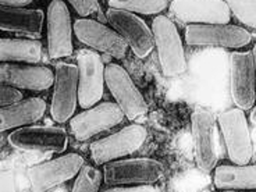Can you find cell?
I'll return each mask as SVG.
<instances>
[{
  "mask_svg": "<svg viewBox=\"0 0 256 192\" xmlns=\"http://www.w3.org/2000/svg\"><path fill=\"white\" fill-rule=\"evenodd\" d=\"M186 45L191 48H223L241 50L252 42L248 28L236 24H186L184 31Z\"/></svg>",
  "mask_w": 256,
  "mask_h": 192,
  "instance_id": "obj_5",
  "label": "cell"
},
{
  "mask_svg": "<svg viewBox=\"0 0 256 192\" xmlns=\"http://www.w3.org/2000/svg\"><path fill=\"white\" fill-rule=\"evenodd\" d=\"M74 21L64 0H52L46 10V45L52 60H63L74 53Z\"/></svg>",
  "mask_w": 256,
  "mask_h": 192,
  "instance_id": "obj_8",
  "label": "cell"
},
{
  "mask_svg": "<svg viewBox=\"0 0 256 192\" xmlns=\"http://www.w3.org/2000/svg\"><path fill=\"white\" fill-rule=\"evenodd\" d=\"M124 112L116 102H99L72 116L68 126L71 135L80 142L90 141L96 135L122 124Z\"/></svg>",
  "mask_w": 256,
  "mask_h": 192,
  "instance_id": "obj_9",
  "label": "cell"
},
{
  "mask_svg": "<svg viewBox=\"0 0 256 192\" xmlns=\"http://www.w3.org/2000/svg\"><path fill=\"white\" fill-rule=\"evenodd\" d=\"M230 95L245 112L256 104V76L252 50H232L230 54Z\"/></svg>",
  "mask_w": 256,
  "mask_h": 192,
  "instance_id": "obj_15",
  "label": "cell"
},
{
  "mask_svg": "<svg viewBox=\"0 0 256 192\" xmlns=\"http://www.w3.org/2000/svg\"><path fill=\"white\" fill-rule=\"evenodd\" d=\"M106 88L128 122H135L148 113V103L141 90L128 71L118 63L106 64Z\"/></svg>",
  "mask_w": 256,
  "mask_h": 192,
  "instance_id": "obj_12",
  "label": "cell"
},
{
  "mask_svg": "<svg viewBox=\"0 0 256 192\" xmlns=\"http://www.w3.org/2000/svg\"><path fill=\"white\" fill-rule=\"evenodd\" d=\"M106 18L109 26L127 42L128 48L136 58L145 60L150 56L154 49V32L138 14L109 7Z\"/></svg>",
  "mask_w": 256,
  "mask_h": 192,
  "instance_id": "obj_14",
  "label": "cell"
},
{
  "mask_svg": "<svg viewBox=\"0 0 256 192\" xmlns=\"http://www.w3.org/2000/svg\"><path fill=\"white\" fill-rule=\"evenodd\" d=\"M112 8L126 10L138 16H159L170 7L168 0H108Z\"/></svg>",
  "mask_w": 256,
  "mask_h": 192,
  "instance_id": "obj_23",
  "label": "cell"
},
{
  "mask_svg": "<svg viewBox=\"0 0 256 192\" xmlns=\"http://www.w3.org/2000/svg\"><path fill=\"white\" fill-rule=\"evenodd\" d=\"M78 66L67 62H58L54 66V82L52 86V118L64 124L70 122L80 106L78 98Z\"/></svg>",
  "mask_w": 256,
  "mask_h": 192,
  "instance_id": "obj_7",
  "label": "cell"
},
{
  "mask_svg": "<svg viewBox=\"0 0 256 192\" xmlns=\"http://www.w3.org/2000/svg\"><path fill=\"white\" fill-rule=\"evenodd\" d=\"M44 21L45 13L40 8L2 7L0 28L3 32H12L36 39L44 31Z\"/></svg>",
  "mask_w": 256,
  "mask_h": 192,
  "instance_id": "obj_20",
  "label": "cell"
},
{
  "mask_svg": "<svg viewBox=\"0 0 256 192\" xmlns=\"http://www.w3.org/2000/svg\"><path fill=\"white\" fill-rule=\"evenodd\" d=\"M8 144L24 152L64 154L68 146V134L58 126H26L13 130L7 138Z\"/></svg>",
  "mask_w": 256,
  "mask_h": 192,
  "instance_id": "obj_10",
  "label": "cell"
},
{
  "mask_svg": "<svg viewBox=\"0 0 256 192\" xmlns=\"http://www.w3.org/2000/svg\"><path fill=\"white\" fill-rule=\"evenodd\" d=\"M213 184L224 192L255 191L256 164H218L213 170Z\"/></svg>",
  "mask_w": 256,
  "mask_h": 192,
  "instance_id": "obj_21",
  "label": "cell"
},
{
  "mask_svg": "<svg viewBox=\"0 0 256 192\" xmlns=\"http://www.w3.org/2000/svg\"><path fill=\"white\" fill-rule=\"evenodd\" d=\"M218 122L231 163H250V160L255 158V148L245 110L237 106L224 110L218 114Z\"/></svg>",
  "mask_w": 256,
  "mask_h": 192,
  "instance_id": "obj_4",
  "label": "cell"
},
{
  "mask_svg": "<svg viewBox=\"0 0 256 192\" xmlns=\"http://www.w3.org/2000/svg\"><path fill=\"white\" fill-rule=\"evenodd\" d=\"M250 122L256 126V104L250 109Z\"/></svg>",
  "mask_w": 256,
  "mask_h": 192,
  "instance_id": "obj_30",
  "label": "cell"
},
{
  "mask_svg": "<svg viewBox=\"0 0 256 192\" xmlns=\"http://www.w3.org/2000/svg\"><path fill=\"white\" fill-rule=\"evenodd\" d=\"M78 98L80 108L88 109L103 99L106 88V66L95 50H82L78 54Z\"/></svg>",
  "mask_w": 256,
  "mask_h": 192,
  "instance_id": "obj_16",
  "label": "cell"
},
{
  "mask_svg": "<svg viewBox=\"0 0 256 192\" xmlns=\"http://www.w3.org/2000/svg\"><path fill=\"white\" fill-rule=\"evenodd\" d=\"M74 35L80 44L90 50L122 60L128 54L127 42L112 26L95 18L80 17L74 21Z\"/></svg>",
  "mask_w": 256,
  "mask_h": 192,
  "instance_id": "obj_13",
  "label": "cell"
},
{
  "mask_svg": "<svg viewBox=\"0 0 256 192\" xmlns=\"http://www.w3.org/2000/svg\"><path fill=\"white\" fill-rule=\"evenodd\" d=\"M0 82L18 90L42 92L50 90L54 82V70L40 64H0Z\"/></svg>",
  "mask_w": 256,
  "mask_h": 192,
  "instance_id": "obj_18",
  "label": "cell"
},
{
  "mask_svg": "<svg viewBox=\"0 0 256 192\" xmlns=\"http://www.w3.org/2000/svg\"><path fill=\"white\" fill-rule=\"evenodd\" d=\"M241 26L256 31V0H224Z\"/></svg>",
  "mask_w": 256,
  "mask_h": 192,
  "instance_id": "obj_25",
  "label": "cell"
},
{
  "mask_svg": "<svg viewBox=\"0 0 256 192\" xmlns=\"http://www.w3.org/2000/svg\"><path fill=\"white\" fill-rule=\"evenodd\" d=\"M102 184H104V174L103 168L100 170L98 164H88L85 163L80 170L77 177L74 178V184L71 191L72 192H96L100 190Z\"/></svg>",
  "mask_w": 256,
  "mask_h": 192,
  "instance_id": "obj_24",
  "label": "cell"
},
{
  "mask_svg": "<svg viewBox=\"0 0 256 192\" xmlns=\"http://www.w3.org/2000/svg\"><path fill=\"white\" fill-rule=\"evenodd\" d=\"M34 0H0V6L2 7H26L31 4Z\"/></svg>",
  "mask_w": 256,
  "mask_h": 192,
  "instance_id": "obj_29",
  "label": "cell"
},
{
  "mask_svg": "<svg viewBox=\"0 0 256 192\" xmlns=\"http://www.w3.org/2000/svg\"><path fill=\"white\" fill-rule=\"evenodd\" d=\"M150 28L162 74L167 78L182 76L188 68V60L184 40L176 22L164 14H159L154 18Z\"/></svg>",
  "mask_w": 256,
  "mask_h": 192,
  "instance_id": "obj_1",
  "label": "cell"
},
{
  "mask_svg": "<svg viewBox=\"0 0 256 192\" xmlns=\"http://www.w3.org/2000/svg\"><path fill=\"white\" fill-rule=\"evenodd\" d=\"M48 103L42 98H26L20 102L2 108L0 110V130L2 132L32 126L40 122L46 114Z\"/></svg>",
  "mask_w": 256,
  "mask_h": 192,
  "instance_id": "obj_19",
  "label": "cell"
},
{
  "mask_svg": "<svg viewBox=\"0 0 256 192\" xmlns=\"http://www.w3.org/2000/svg\"><path fill=\"white\" fill-rule=\"evenodd\" d=\"M84 164L85 158L82 154L68 152L30 167L26 174L34 191H52V188L76 178Z\"/></svg>",
  "mask_w": 256,
  "mask_h": 192,
  "instance_id": "obj_11",
  "label": "cell"
},
{
  "mask_svg": "<svg viewBox=\"0 0 256 192\" xmlns=\"http://www.w3.org/2000/svg\"><path fill=\"white\" fill-rule=\"evenodd\" d=\"M67 3L72 7V10L80 17H85V18L98 17L102 12L99 0H67Z\"/></svg>",
  "mask_w": 256,
  "mask_h": 192,
  "instance_id": "obj_26",
  "label": "cell"
},
{
  "mask_svg": "<svg viewBox=\"0 0 256 192\" xmlns=\"http://www.w3.org/2000/svg\"><path fill=\"white\" fill-rule=\"evenodd\" d=\"M255 158H256V156H255Z\"/></svg>",
  "mask_w": 256,
  "mask_h": 192,
  "instance_id": "obj_32",
  "label": "cell"
},
{
  "mask_svg": "<svg viewBox=\"0 0 256 192\" xmlns=\"http://www.w3.org/2000/svg\"><path fill=\"white\" fill-rule=\"evenodd\" d=\"M168 10L186 24H228L232 17L224 0H173Z\"/></svg>",
  "mask_w": 256,
  "mask_h": 192,
  "instance_id": "obj_17",
  "label": "cell"
},
{
  "mask_svg": "<svg viewBox=\"0 0 256 192\" xmlns=\"http://www.w3.org/2000/svg\"><path fill=\"white\" fill-rule=\"evenodd\" d=\"M44 54V45L39 39L7 38L0 39L2 63L39 64Z\"/></svg>",
  "mask_w": 256,
  "mask_h": 192,
  "instance_id": "obj_22",
  "label": "cell"
},
{
  "mask_svg": "<svg viewBox=\"0 0 256 192\" xmlns=\"http://www.w3.org/2000/svg\"><path fill=\"white\" fill-rule=\"evenodd\" d=\"M104 186H140L154 184L163 178L166 167L152 158H122L103 166Z\"/></svg>",
  "mask_w": 256,
  "mask_h": 192,
  "instance_id": "obj_3",
  "label": "cell"
},
{
  "mask_svg": "<svg viewBox=\"0 0 256 192\" xmlns=\"http://www.w3.org/2000/svg\"><path fill=\"white\" fill-rule=\"evenodd\" d=\"M252 54H254V66H255V76H256V42L252 48Z\"/></svg>",
  "mask_w": 256,
  "mask_h": 192,
  "instance_id": "obj_31",
  "label": "cell"
},
{
  "mask_svg": "<svg viewBox=\"0 0 256 192\" xmlns=\"http://www.w3.org/2000/svg\"><path fill=\"white\" fill-rule=\"evenodd\" d=\"M104 191L113 192H149V191H159L154 188V184H140V186H109V190Z\"/></svg>",
  "mask_w": 256,
  "mask_h": 192,
  "instance_id": "obj_28",
  "label": "cell"
},
{
  "mask_svg": "<svg viewBox=\"0 0 256 192\" xmlns=\"http://www.w3.org/2000/svg\"><path fill=\"white\" fill-rule=\"evenodd\" d=\"M194 159L200 172L212 173L220 159V128L210 110L196 108L191 114Z\"/></svg>",
  "mask_w": 256,
  "mask_h": 192,
  "instance_id": "obj_2",
  "label": "cell"
},
{
  "mask_svg": "<svg viewBox=\"0 0 256 192\" xmlns=\"http://www.w3.org/2000/svg\"><path fill=\"white\" fill-rule=\"evenodd\" d=\"M148 138V130L142 124H128L113 134L96 140L90 145L92 162L98 166H104L113 160L127 158L140 150Z\"/></svg>",
  "mask_w": 256,
  "mask_h": 192,
  "instance_id": "obj_6",
  "label": "cell"
},
{
  "mask_svg": "<svg viewBox=\"0 0 256 192\" xmlns=\"http://www.w3.org/2000/svg\"><path fill=\"white\" fill-rule=\"evenodd\" d=\"M22 99H24V95L18 88L2 84V88H0V104H2V108L14 104V103L20 102Z\"/></svg>",
  "mask_w": 256,
  "mask_h": 192,
  "instance_id": "obj_27",
  "label": "cell"
}]
</instances>
